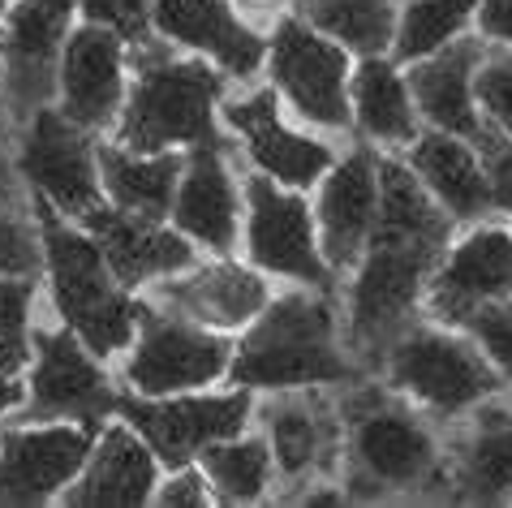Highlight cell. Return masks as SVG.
Listing matches in <instances>:
<instances>
[{"mask_svg":"<svg viewBox=\"0 0 512 508\" xmlns=\"http://www.w3.org/2000/svg\"><path fill=\"white\" fill-rule=\"evenodd\" d=\"M452 246V216L405 160L379 155V216L349 289V341L371 358L409 328L426 280Z\"/></svg>","mask_w":512,"mask_h":508,"instance_id":"6da1fadb","label":"cell"},{"mask_svg":"<svg viewBox=\"0 0 512 508\" xmlns=\"http://www.w3.org/2000/svg\"><path fill=\"white\" fill-rule=\"evenodd\" d=\"M39 246L52 280V306L65 319L69 332L91 349L95 358H112L138 336L142 302L130 298V289L112 276L104 250L91 233L69 229L65 216L48 199H35Z\"/></svg>","mask_w":512,"mask_h":508,"instance_id":"7a4b0ae2","label":"cell"},{"mask_svg":"<svg viewBox=\"0 0 512 508\" xmlns=\"http://www.w3.org/2000/svg\"><path fill=\"white\" fill-rule=\"evenodd\" d=\"M134 48V87L125 91V108L117 117V143L142 155L220 143L216 108L224 78L216 69L203 61H181L151 39Z\"/></svg>","mask_w":512,"mask_h":508,"instance_id":"3957f363","label":"cell"},{"mask_svg":"<svg viewBox=\"0 0 512 508\" xmlns=\"http://www.w3.org/2000/svg\"><path fill=\"white\" fill-rule=\"evenodd\" d=\"M349 375L353 366L336 345V310L310 293H280L267 302L229 362V379L250 392L345 384Z\"/></svg>","mask_w":512,"mask_h":508,"instance_id":"277c9868","label":"cell"},{"mask_svg":"<svg viewBox=\"0 0 512 508\" xmlns=\"http://www.w3.org/2000/svg\"><path fill=\"white\" fill-rule=\"evenodd\" d=\"M388 379L439 418H457L500 392V371L474 341L435 328H405L388 345Z\"/></svg>","mask_w":512,"mask_h":508,"instance_id":"5b68a950","label":"cell"},{"mask_svg":"<svg viewBox=\"0 0 512 508\" xmlns=\"http://www.w3.org/2000/svg\"><path fill=\"white\" fill-rule=\"evenodd\" d=\"M233 341L216 328L190 323L164 306H142L134 349L125 358V384L138 397H177L203 392L229 375Z\"/></svg>","mask_w":512,"mask_h":508,"instance_id":"8992f818","label":"cell"},{"mask_svg":"<svg viewBox=\"0 0 512 508\" xmlns=\"http://www.w3.org/2000/svg\"><path fill=\"white\" fill-rule=\"evenodd\" d=\"M267 69H272L276 91L297 108V117L323 130H349V52L315 31L306 18H280L267 39Z\"/></svg>","mask_w":512,"mask_h":508,"instance_id":"52a82bcc","label":"cell"},{"mask_svg":"<svg viewBox=\"0 0 512 508\" xmlns=\"http://www.w3.org/2000/svg\"><path fill=\"white\" fill-rule=\"evenodd\" d=\"M117 414L151 444L168 470L194 465L211 444L246 431L254 414L250 388L237 392H177V397H121Z\"/></svg>","mask_w":512,"mask_h":508,"instance_id":"ba28073f","label":"cell"},{"mask_svg":"<svg viewBox=\"0 0 512 508\" xmlns=\"http://www.w3.org/2000/svg\"><path fill=\"white\" fill-rule=\"evenodd\" d=\"M74 13V0H13L0 22V91L22 125L56 95Z\"/></svg>","mask_w":512,"mask_h":508,"instance_id":"9c48e42d","label":"cell"},{"mask_svg":"<svg viewBox=\"0 0 512 508\" xmlns=\"http://www.w3.org/2000/svg\"><path fill=\"white\" fill-rule=\"evenodd\" d=\"M349 422V448H353V474L358 491L383 487H418L435 474V440L405 405L383 397L379 388H362L345 405Z\"/></svg>","mask_w":512,"mask_h":508,"instance_id":"30bf717a","label":"cell"},{"mask_svg":"<svg viewBox=\"0 0 512 508\" xmlns=\"http://www.w3.org/2000/svg\"><path fill=\"white\" fill-rule=\"evenodd\" d=\"M246 250L259 272L289 276L302 285L327 289L332 267L319 246V224L306 199L289 186H280L267 173L246 181Z\"/></svg>","mask_w":512,"mask_h":508,"instance_id":"8fae6325","label":"cell"},{"mask_svg":"<svg viewBox=\"0 0 512 508\" xmlns=\"http://www.w3.org/2000/svg\"><path fill=\"white\" fill-rule=\"evenodd\" d=\"M18 173L31 181L35 199H48L61 216L82 220L87 211L104 199V181H99V155L91 143V130H82L65 117L61 108H39L26 121Z\"/></svg>","mask_w":512,"mask_h":508,"instance_id":"7c38bea8","label":"cell"},{"mask_svg":"<svg viewBox=\"0 0 512 508\" xmlns=\"http://www.w3.org/2000/svg\"><path fill=\"white\" fill-rule=\"evenodd\" d=\"M104 358H95L78 332H35V366H31V422H87L99 427L117 414L121 392L104 375Z\"/></svg>","mask_w":512,"mask_h":508,"instance_id":"4fadbf2b","label":"cell"},{"mask_svg":"<svg viewBox=\"0 0 512 508\" xmlns=\"http://www.w3.org/2000/svg\"><path fill=\"white\" fill-rule=\"evenodd\" d=\"M95 448L87 422H44V427H9L0 435V500L39 504L65 496Z\"/></svg>","mask_w":512,"mask_h":508,"instance_id":"5bb4252c","label":"cell"},{"mask_svg":"<svg viewBox=\"0 0 512 508\" xmlns=\"http://www.w3.org/2000/svg\"><path fill=\"white\" fill-rule=\"evenodd\" d=\"M512 298V233L500 224L469 229L426 280V306L444 323H465L478 306Z\"/></svg>","mask_w":512,"mask_h":508,"instance_id":"9a60e30c","label":"cell"},{"mask_svg":"<svg viewBox=\"0 0 512 508\" xmlns=\"http://www.w3.org/2000/svg\"><path fill=\"white\" fill-rule=\"evenodd\" d=\"M61 112L82 130H108L125 108V39L108 26H74L61 52V82H56Z\"/></svg>","mask_w":512,"mask_h":508,"instance_id":"2e32d148","label":"cell"},{"mask_svg":"<svg viewBox=\"0 0 512 508\" xmlns=\"http://www.w3.org/2000/svg\"><path fill=\"white\" fill-rule=\"evenodd\" d=\"M280 91H254L246 100H229L224 104V121L233 125V134L246 143L250 164L267 173L272 181L289 190H310L327 177V168L336 164V155L327 143L310 134H297L280 121Z\"/></svg>","mask_w":512,"mask_h":508,"instance_id":"e0dca14e","label":"cell"},{"mask_svg":"<svg viewBox=\"0 0 512 508\" xmlns=\"http://www.w3.org/2000/svg\"><path fill=\"white\" fill-rule=\"evenodd\" d=\"M155 306L173 310V315L203 323L216 332H237L250 328L263 315V306L272 302L267 280L254 267H241L233 259H216V263H194L177 276L155 280Z\"/></svg>","mask_w":512,"mask_h":508,"instance_id":"ac0fdd59","label":"cell"},{"mask_svg":"<svg viewBox=\"0 0 512 508\" xmlns=\"http://www.w3.org/2000/svg\"><path fill=\"white\" fill-rule=\"evenodd\" d=\"M82 229L99 242L112 276L125 289L151 285V280H164V276H177L186 267H194V242L181 229H168L164 220L134 216V211L99 203L95 211L82 216Z\"/></svg>","mask_w":512,"mask_h":508,"instance_id":"d6986e66","label":"cell"},{"mask_svg":"<svg viewBox=\"0 0 512 508\" xmlns=\"http://www.w3.org/2000/svg\"><path fill=\"white\" fill-rule=\"evenodd\" d=\"M155 35L164 44L211 56L220 74L241 82L267 65V39L241 22L229 0H155Z\"/></svg>","mask_w":512,"mask_h":508,"instance_id":"ffe728a7","label":"cell"},{"mask_svg":"<svg viewBox=\"0 0 512 508\" xmlns=\"http://www.w3.org/2000/svg\"><path fill=\"white\" fill-rule=\"evenodd\" d=\"M375 216H379V155L353 147L319 181L315 224L327 267H353L362 259Z\"/></svg>","mask_w":512,"mask_h":508,"instance_id":"44dd1931","label":"cell"},{"mask_svg":"<svg viewBox=\"0 0 512 508\" xmlns=\"http://www.w3.org/2000/svg\"><path fill=\"white\" fill-rule=\"evenodd\" d=\"M482 56H487L482 39H457V44L439 48L426 61L409 65V91H414V104L426 117V125L457 134L465 143H474L478 151L500 134L487 125V117L478 112V100H474V74L482 65Z\"/></svg>","mask_w":512,"mask_h":508,"instance_id":"7402d4cb","label":"cell"},{"mask_svg":"<svg viewBox=\"0 0 512 508\" xmlns=\"http://www.w3.org/2000/svg\"><path fill=\"white\" fill-rule=\"evenodd\" d=\"M237 224H241V199L220 143L190 147L173 199V229L186 233L194 246L229 254L237 246Z\"/></svg>","mask_w":512,"mask_h":508,"instance_id":"603a6c76","label":"cell"},{"mask_svg":"<svg viewBox=\"0 0 512 508\" xmlns=\"http://www.w3.org/2000/svg\"><path fill=\"white\" fill-rule=\"evenodd\" d=\"M155 474L160 457L151 444L130 427V422H112L95 440L87 465L74 483L65 487V504H147L155 500Z\"/></svg>","mask_w":512,"mask_h":508,"instance_id":"cb8c5ba5","label":"cell"},{"mask_svg":"<svg viewBox=\"0 0 512 508\" xmlns=\"http://www.w3.org/2000/svg\"><path fill=\"white\" fill-rule=\"evenodd\" d=\"M405 164L414 168L426 194H431L452 220L478 224L487 211H495L487 160H482V151L474 143H465V138L444 134V130H426L409 143Z\"/></svg>","mask_w":512,"mask_h":508,"instance_id":"d4e9b609","label":"cell"},{"mask_svg":"<svg viewBox=\"0 0 512 508\" xmlns=\"http://www.w3.org/2000/svg\"><path fill=\"white\" fill-rule=\"evenodd\" d=\"M99 181L112 207L134 211V216H151V220H168L173 216V199H177V181L186 168V155L177 151H155L142 155L130 147H108L99 143Z\"/></svg>","mask_w":512,"mask_h":508,"instance_id":"484cf974","label":"cell"},{"mask_svg":"<svg viewBox=\"0 0 512 508\" xmlns=\"http://www.w3.org/2000/svg\"><path fill=\"white\" fill-rule=\"evenodd\" d=\"M349 104L353 125L371 138V143H414L418 138V104L409 91V78H401L388 56H362L349 78Z\"/></svg>","mask_w":512,"mask_h":508,"instance_id":"4316f807","label":"cell"},{"mask_svg":"<svg viewBox=\"0 0 512 508\" xmlns=\"http://www.w3.org/2000/svg\"><path fill=\"white\" fill-rule=\"evenodd\" d=\"M263 427H267L276 470L284 478H302L332 461V422H327L319 405H306L297 397L276 401L263 409Z\"/></svg>","mask_w":512,"mask_h":508,"instance_id":"83f0119b","label":"cell"},{"mask_svg":"<svg viewBox=\"0 0 512 508\" xmlns=\"http://www.w3.org/2000/svg\"><path fill=\"white\" fill-rule=\"evenodd\" d=\"M457 483L465 500L495 504L512 496V414L478 409V427L461 448Z\"/></svg>","mask_w":512,"mask_h":508,"instance_id":"f1b7e54d","label":"cell"},{"mask_svg":"<svg viewBox=\"0 0 512 508\" xmlns=\"http://www.w3.org/2000/svg\"><path fill=\"white\" fill-rule=\"evenodd\" d=\"M297 18L358 56H383L396 39L392 0H302Z\"/></svg>","mask_w":512,"mask_h":508,"instance_id":"f546056e","label":"cell"},{"mask_svg":"<svg viewBox=\"0 0 512 508\" xmlns=\"http://www.w3.org/2000/svg\"><path fill=\"white\" fill-rule=\"evenodd\" d=\"M207 483L216 487L220 500L229 504H250V500H263L267 487H272V470H276V457H272V444L267 440H254V435H233V440H220L211 444L203 457Z\"/></svg>","mask_w":512,"mask_h":508,"instance_id":"4dcf8cb0","label":"cell"},{"mask_svg":"<svg viewBox=\"0 0 512 508\" xmlns=\"http://www.w3.org/2000/svg\"><path fill=\"white\" fill-rule=\"evenodd\" d=\"M478 0H409L396 18V39L392 52L401 65H418L439 48L457 44L465 26L474 22Z\"/></svg>","mask_w":512,"mask_h":508,"instance_id":"1f68e13d","label":"cell"},{"mask_svg":"<svg viewBox=\"0 0 512 508\" xmlns=\"http://www.w3.org/2000/svg\"><path fill=\"white\" fill-rule=\"evenodd\" d=\"M31 302L35 276H0V371L9 375H18L35 349Z\"/></svg>","mask_w":512,"mask_h":508,"instance_id":"d6a6232c","label":"cell"},{"mask_svg":"<svg viewBox=\"0 0 512 508\" xmlns=\"http://www.w3.org/2000/svg\"><path fill=\"white\" fill-rule=\"evenodd\" d=\"M474 100L491 130L512 138V48L508 44L482 56L474 74Z\"/></svg>","mask_w":512,"mask_h":508,"instance_id":"836d02e7","label":"cell"},{"mask_svg":"<svg viewBox=\"0 0 512 508\" xmlns=\"http://www.w3.org/2000/svg\"><path fill=\"white\" fill-rule=\"evenodd\" d=\"M74 5L87 22L117 31L125 44H147L155 31V0H74Z\"/></svg>","mask_w":512,"mask_h":508,"instance_id":"e575fe53","label":"cell"},{"mask_svg":"<svg viewBox=\"0 0 512 508\" xmlns=\"http://www.w3.org/2000/svg\"><path fill=\"white\" fill-rule=\"evenodd\" d=\"M461 328H469L474 345L491 358L495 371H500L504 379H512V298L478 306L474 315L461 323Z\"/></svg>","mask_w":512,"mask_h":508,"instance_id":"d590c367","label":"cell"},{"mask_svg":"<svg viewBox=\"0 0 512 508\" xmlns=\"http://www.w3.org/2000/svg\"><path fill=\"white\" fill-rule=\"evenodd\" d=\"M39 254L44 246L31 237V229L18 216L0 211V276H35Z\"/></svg>","mask_w":512,"mask_h":508,"instance_id":"8d00e7d4","label":"cell"},{"mask_svg":"<svg viewBox=\"0 0 512 508\" xmlns=\"http://www.w3.org/2000/svg\"><path fill=\"white\" fill-rule=\"evenodd\" d=\"M482 160H487V177H491V203L495 211L512 216V138L495 134L487 147H482Z\"/></svg>","mask_w":512,"mask_h":508,"instance_id":"74e56055","label":"cell"},{"mask_svg":"<svg viewBox=\"0 0 512 508\" xmlns=\"http://www.w3.org/2000/svg\"><path fill=\"white\" fill-rule=\"evenodd\" d=\"M155 500L160 504H216V487L207 483L203 465L198 470H190V465H181L177 474H168L164 487H155Z\"/></svg>","mask_w":512,"mask_h":508,"instance_id":"f35d334b","label":"cell"},{"mask_svg":"<svg viewBox=\"0 0 512 508\" xmlns=\"http://www.w3.org/2000/svg\"><path fill=\"white\" fill-rule=\"evenodd\" d=\"M478 31L512 48V0H478Z\"/></svg>","mask_w":512,"mask_h":508,"instance_id":"ab89813d","label":"cell"},{"mask_svg":"<svg viewBox=\"0 0 512 508\" xmlns=\"http://www.w3.org/2000/svg\"><path fill=\"white\" fill-rule=\"evenodd\" d=\"M22 401V384H18V375H9V371H0V418L9 414L13 405Z\"/></svg>","mask_w":512,"mask_h":508,"instance_id":"60d3db41","label":"cell"},{"mask_svg":"<svg viewBox=\"0 0 512 508\" xmlns=\"http://www.w3.org/2000/svg\"><path fill=\"white\" fill-rule=\"evenodd\" d=\"M302 504H345V491H306Z\"/></svg>","mask_w":512,"mask_h":508,"instance_id":"b9f144b4","label":"cell"},{"mask_svg":"<svg viewBox=\"0 0 512 508\" xmlns=\"http://www.w3.org/2000/svg\"><path fill=\"white\" fill-rule=\"evenodd\" d=\"M0 181H5V138H0Z\"/></svg>","mask_w":512,"mask_h":508,"instance_id":"7bdbcfd3","label":"cell"},{"mask_svg":"<svg viewBox=\"0 0 512 508\" xmlns=\"http://www.w3.org/2000/svg\"><path fill=\"white\" fill-rule=\"evenodd\" d=\"M9 5H13V0H0V18H5V13H9Z\"/></svg>","mask_w":512,"mask_h":508,"instance_id":"ee69618b","label":"cell"},{"mask_svg":"<svg viewBox=\"0 0 512 508\" xmlns=\"http://www.w3.org/2000/svg\"><path fill=\"white\" fill-rule=\"evenodd\" d=\"M250 5H272V0H250Z\"/></svg>","mask_w":512,"mask_h":508,"instance_id":"f6af8a7d","label":"cell"},{"mask_svg":"<svg viewBox=\"0 0 512 508\" xmlns=\"http://www.w3.org/2000/svg\"><path fill=\"white\" fill-rule=\"evenodd\" d=\"M0 186H5V181H0Z\"/></svg>","mask_w":512,"mask_h":508,"instance_id":"bcb514c9","label":"cell"}]
</instances>
